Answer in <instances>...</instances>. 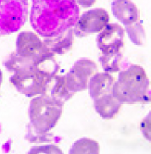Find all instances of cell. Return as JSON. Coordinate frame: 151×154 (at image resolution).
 Wrapping results in <instances>:
<instances>
[{
	"label": "cell",
	"instance_id": "cell-8",
	"mask_svg": "<svg viewBox=\"0 0 151 154\" xmlns=\"http://www.w3.org/2000/svg\"><path fill=\"white\" fill-rule=\"evenodd\" d=\"M125 31L118 24H108L97 36V44L103 54L121 52L124 46Z\"/></svg>",
	"mask_w": 151,
	"mask_h": 154
},
{
	"label": "cell",
	"instance_id": "cell-7",
	"mask_svg": "<svg viewBox=\"0 0 151 154\" xmlns=\"http://www.w3.org/2000/svg\"><path fill=\"white\" fill-rule=\"evenodd\" d=\"M110 16L104 9H90L79 16L74 26V33L78 37L100 32L109 24Z\"/></svg>",
	"mask_w": 151,
	"mask_h": 154
},
{
	"label": "cell",
	"instance_id": "cell-4",
	"mask_svg": "<svg viewBox=\"0 0 151 154\" xmlns=\"http://www.w3.org/2000/svg\"><path fill=\"white\" fill-rule=\"evenodd\" d=\"M9 80L19 92L32 97L46 94L51 88L54 78L37 67H34L14 72Z\"/></svg>",
	"mask_w": 151,
	"mask_h": 154
},
{
	"label": "cell",
	"instance_id": "cell-21",
	"mask_svg": "<svg viewBox=\"0 0 151 154\" xmlns=\"http://www.w3.org/2000/svg\"><path fill=\"white\" fill-rule=\"evenodd\" d=\"M141 131L147 140H150V113L141 123Z\"/></svg>",
	"mask_w": 151,
	"mask_h": 154
},
{
	"label": "cell",
	"instance_id": "cell-17",
	"mask_svg": "<svg viewBox=\"0 0 151 154\" xmlns=\"http://www.w3.org/2000/svg\"><path fill=\"white\" fill-rule=\"evenodd\" d=\"M126 32L128 34L130 40L134 44L138 46L143 45L146 40L145 30L143 25L139 21L133 23L132 25L126 26Z\"/></svg>",
	"mask_w": 151,
	"mask_h": 154
},
{
	"label": "cell",
	"instance_id": "cell-16",
	"mask_svg": "<svg viewBox=\"0 0 151 154\" xmlns=\"http://www.w3.org/2000/svg\"><path fill=\"white\" fill-rule=\"evenodd\" d=\"M101 66L107 73H115L121 70L122 64V54L121 52L110 54H103L99 58Z\"/></svg>",
	"mask_w": 151,
	"mask_h": 154
},
{
	"label": "cell",
	"instance_id": "cell-1",
	"mask_svg": "<svg viewBox=\"0 0 151 154\" xmlns=\"http://www.w3.org/2000/svg\"><path fill=\"white\" fill-rule=\"evenodd\" d=\"M30 21L42 37L58 36L74 27L80 9L76 0H32Z\"/></svg>",
	"mask_w": 151,
	"mask_h": 154
},
{
	"label": "cell",
	"instance_id": "cell-23",
	"mask_svg": "<svg viewBox=\"0 0 151 154\" xmlns=\"http://www.w3.org/2000/svg\"><path fill=\"white\" fill-rule=\"evenodd\" d=\"M2 82H3V74H2V71L0 69V86H1Z\"/></svg>",
	"mask_w": 151,
	"mask_h": 154
},
{
	"label": "cell",
	"instance_id": "cell-10",
	"mask_svg": "<svg viewBox=\"0 0 151 154\" xmlns=\"http://www.w3.org/2000/svg\"><path fill=\"white\" fill-rule=\"evenodd\" d=\"M115 78L110 73H96L88 82V90L92 97L94 99L101 96L112 93Z\"/></svg>",
	"mask_w": 151,
	"mask_h": 154
},
{
	"label": "cell",
	"instance_id": "cell-18",
	"mask_svg": "<svg viewBox=\"0 0 151 154\" xmlns=\"http://www.w3.org/2000/svg\"><path fill=\"white\" fill-rule=\"evenodd\" d=\"M26 138L28 141L32 143H41V142H51L55 140V136L49 133V131L43 132L37 131L32 126V124H28L27 132L26 135Z\"/></svg>",
	"mask_w": 151,
	"mask_h": 154
},
{
	"label": "cell",
	"instance_id": "cell-22",
	"mask_svg": "<svg viewBox=\"0 0 151 154\" xmlns=\"http://www.w3.org/2000/svg\"><path fill=\"white\" fill-rule=\"evenodd\" d=\"M76 2H77L78 6H81L83 8L87 9V8L92 7L94 5L96 0H76Z\"/></svg>",
	"mask_w": 151,
	"mask_h": 154
},
{
	"label": "cell",
	"instance_id": "cell-11",
	"mask_svg": "<svg viewBox=\"0 0 151 154\" xmlns=\"http://www.w3.org/2000/svg\"><path fill=\"white\" fill-rule=\"evenodd\" d=\"M74 31L73 28H70L67 31L58 36L47 37L43 42L52 54L63 55L71 49L73 46Z\"/></svg>",
	"mask_w": 151,
	"mask_h": 154
},
{
	"label": "cell",
	"instance_id": "cell-12",
	"mask_svg": "<svg viewBox=\"0 0 151 154\" xmlns=\"http://www.w3.org/2000/svg\"><path fill=\"white\" fill-rule=\"evenodd\" d=\"M94 109L103 119L115 118L120 111L122 103L115 97L112 93L94 98Z\"/></svg>",
	"mask_w": 151,
	"mask_h": 154
},
{
	"label": "cell",
	"instance_id": "cell-6",
	"mask_svg": "<svg viewBox=\"0 0 151 154\" xmlns=\"http://www.w3.org/2000/svg\"><path fill=\"white\" fill-rule=\"evenodd\" d=\"M16 54L31 60L36 64L49 57L54 56L48 49L43 41L32 32H22L16 40Z\"/></svg>",
	"mask_w": 151,
	"mask_h": 154
},
{
	"label": "cell",
	"instance_id": "cell-14",
	"mask_svg": "<svg viewBox=\"0 0 151 154\" xmlns=\"http://www.w3.org/2000/svg\"><path fill=\"white\" fill-rule=\"evenodd\" d=\"M64 76H65L67 87L71 91L77 92V91H84L87 88L88 78L83 74L75 70L74 69H71L68 74Z\"/></svg>",
	"mask_w": 151,
	"mask_h": 154
},
{
	"label": "cell",
	"instance_id": "cell-20",
	"mask_svg": "<svg viewBox=\"0 0 151 154\" xmlns=\"http://www.w3.org/2000/svg\"><path fill=\"white\" fill-rule=\"evenodd\" d=\"M29 153H62V151L55 145H48L32 147Z\"/></svg>",
	"mask_w": 151,
	"mask_h": 154
},
{
	"label": "cell",
	"instance_id": "cell-3",
	"mask_svg": "<svg viewBox=\"0 0 151 154\" xmlns=\"http://www.w3.org/2000/svg\"><path fill=\"white\" fill-rule=\"evenodd\" d=\"M63 105L46 94L31 101L28 114L32 125L37 131H50L57 125L62 114Z\"/></svg>",
	"mask_w": 151,
	"mask_h": 154
},
{
	"label": "cell",
	"instance_id": "cell-15",
	"mask_svg": "<svg viewBox=\"0 0 151 154\" xmlns=\"http://www.w3.org/2000/svg\"><path fill=\"white\" fill-rule=\"evenodd\" d=\"M100 146L96 140H92L89 138H82L77 140L71 149L70 150V153L71 154H87V153H99Z\"/></svg>",
	"mask_w": 151,
	"mask_h": 154
},
{
	"label": "cell",
	"instance_id": "cell-13",
	"mask_svg": "<svg viewBox=\"0 0 151 154\" xmlns=\"http://www.w3.org/2000/svg\"><path fill=\"white\" fill-rule=\"evenodd\" d=\"M74 94L75 92L71 91L68 89L64 75L60 76L56 75L54 77L50 91V96L54 99L59 102L62 105H64V103L71 99Z\"/></svg>",
	"mask_w": 151,
	"mask_h": 154
},
{
	"label": "cell",
	"instance_id": "cell-19",
	"mask_svg": "<svg viewBox=\"0 0 151 154\" xmlns=\"http://www.w3.org/2000/svg\"><path fill=\"white\" fill-rule=\"evenodd\" d=\"M72 69L84 75L88 79L91 78L98 71V67H97L96 63L88 59H82L77 60L74 63Z\"/></svg>",
	"mask_w": 151,
	"mask_h": 154
},
{
	"label": "cell",
	"instance_id": "cell-2",
	"mask_svg": "<svg viewBox=\"0 0 151 154\" xmlns=\"http://www.w3.org/2000/svg\"><path fill=\"white\" fill-rule=\"evenodd\" d=\"M112 94L122 104L149 103L150 82L145 70L137 64L121 70L114 82Z\"/></svg>",
	"mask_w": 151,
	"mask_h": 154
},
{
	"label": "cell",
	"instance_id": "cell-5",
	"mask_svg": "<svg viewBox=\"0 0 151 154\" xmlns=\"http://www.w3.org/2000/svg\"><path fill=\"white\" fill-rule=\"evenodd\" d=\"M28 0H0V35L18 32L27 20Z\"/></svg>",
	"mask_w": 151,
	"mask_h": 154
},
{
	"label": "cell",
	"instance_id": "cell-9",
	"mask_svg": "<svg viewBox=\"0 0 151 154\" xmlns=\"http://www.w3.org/2000/svg\"><path fill=\"white\" fill-rule=\"evenodd\" d=\"M111 9L115 19L125 26L139 20V10L131 0H114Z\"/></svg>",
	"mask_w": 151,
	"mask_h": 154
}]
</instances>
